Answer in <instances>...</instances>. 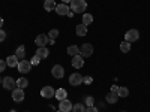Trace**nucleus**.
<instances>
[{
	"instance_id": "aec40b11",
	"label": "nucleus",
	"mask_w": 150,
	"mask_h": 112,
	"mask_svg": "<svg viewBox=\"0 0 150 112\" xmlns=\"http://www.w3.org/2000/svg\"><path fill=\"white\" fill-rule=\"evenodd\" d=\"M68 54L72 55V57L80 55V48H78L77 45H71V46H68Z\"/></svg>"
},
{
	"instance_id": "ddd939ff",
	"label": "nucleus",
	"mask_w": 150,
	"mask_h": 112,
	"mask_svg": "<svg viewBox=\"0 0 150 112\" xmlns=\"http://www.w3.org/2000/svg\"><path fill=\"white\" fill-rule=\"evenodd\" d=\"M48 41H50V39H48L47 34H39V36L35 39V43H36L38 46H45V45L48 43Z\"/></svg>"
},
{
	"instance_id": "f704fd0d",
	"label": "nucleus",
	"mask_w": 150,
	"mask_h": 112,
	"mask_svg": "<svg viewBox=\"0 0 150 112\" xmlns=\"http://www.w3.org/2000/svg\"><path fill=\"white\" fill-rule=\"evenodd\" d=\"M2 27H3V18L0 17V29H2Z\"/></svg>"
},
{
	"instance_id": "1a4fd4ad",
	"label": "nucleus",
	"mask_w": 150,
	"mask_h": 112,
	"mask_svg": "<svg viewBox=\"0 0 150 112\" xmlns=\"http://www.w3.org/2000/svg\"><path fill=\"white\" fill-rule=\"evenodd\" d=\"M72 103L68 100V99H65V100H60V103H59V111H62V112H71L72 111Z\"/></svg>"
},
{
	"instance_id": "9b49d317",
	"label": "nucleus",
	"mask_w": 150,
	"mask_h": 112,
	"mask_svg": "<svg viewBox=\"0 0 150 112\" xmlns=\"http://www.w3.org/2000/svg\"><path fill=\"white\" fill-rule=\"evenodd\" d=\"M83 82V76L80 73H72L71 75V78H69V84L71 85H74V87H77V85H80Z\"/></svg>"
},
{
	"instance_id": "f3484780",
	"label": "nucleus",
	"mask_w": 150,
	"mask_h": 112,
	"mask_svg": "<svg viewBox=\"0 0 150 112\" xmlns=\"http://www.w3.org/2000/svg\"><path fill=\"white\" fill-rule=\"evenodd\" d=\"M54 97L59 99V102H60V100H65V99L68 97V91H66L65 88H59V90H56V96H54Z\"/></svg>"
},
{
	"instance_id": "bb28decb",
	"label": "nucleus",
	"mask_w": 150,
	"mask_h": 112,
	"mask_svg": "<svg viewBox=\"0 0 150 112\" xmlns=\"http://www.w3.org/2000/svg\"><path fill=\"white\" fill-rule=\"evenodd\" d=\"M57 36H59V30L53 29V30H50V33H48V39H56Z\"/></svg>"
},
{
	"instance_id": "6ab92c4d",
	"label": "nucleus",
	"mask_w": 150,
	"mask_h": 112,
	"mask_svg": "<svg viewBox=\"0 0 150 112\" xmlns=\"http://www.w3.org/2000/svg\"><path fill=\"white\" fill-rule=\"evenodd\" d=\"M75 32H77L78 36H86V34H87V26H84V24L81 22V24H78V26H77Z\"/></svg>"
},
{
	"instance_id": "7c9ffc66",
	"label": "nucleus",
	"mask_w": 150,
	"mask_h": 112,
	"mask_svg": "<svg viewBox=\"0 0 150 112\" xmlns=\"http://www.w3.org/2000/svg\"><path fill=\"white\" fill-rule=\"evenodd\" d=\"M6 66H8V64H6V61L0 60V73H2V72H3L5 69H6Z\"/></svg>"
},
{
	"instance_id": "cd10ccee",
	"label": "nucleus",
	"mask_w": 150,
	"mask_h": 112,
	"mask_svg": "<svg viewBox=\"0 0 150 112\" xmlns=\"http://www.w3.org/2000/svg\"><path fill=\"white\" fill-rule=\"evenodd\" d=\"M93 103H95V99H93L92 96L86 97V105H87V106H93Z\"/></svg>"
},
{
	"instance_id": "4be33fe9",
	"label": "nucleus",
	"mask_w": 150,
	"mask_h": 112,
	"mask_svg": "<svg viewBox=\"0 0 150 112\" xmlns=\"http://www.w3.org/2000/svg\"><path fill=\"white\" fill-rule=\"evenodd\" d=\"M29 85V81L26 79V78H20V79H17V87L18 88H26V87Z\"/></svg>"
},
{
	"instance_id": "f03ea898",
	"label": "nucleus",
	"mask_w": 150,
	"mask_h": 112,
	"mask_svg": "<svg viewBox=\"0 0 150 112\" xmlns=\"http://www.w3.org/2000/svg\"><path fill=\"white\" fill-rule=\"evenodd\" d=\"M138 39H140V32L135 30V29H131V30H128L126 33H125V41L126 42H135Z\"/></svg>"
},
{
	"instance_id": "b1692460",
	"label": "nucleus",
	"mask_w": 150,
	"mask_h": 112,
	"mask_svg": "<svg viewBox=\"0 0 150 112\" xmlns=\"http://www.w3.org/2000/svg\"><path fill=\"white\" fill-rule=\"evenodd\" d=\"M120 51L122 52H129L131 51V42H126V41L122 42L120 43Z\"/></svg>"
},
{
	"instance_id": "473e14b6",
	"label": "nucleus",
	"mask_w": 150,
	"mask_h": 112,
	"mask_svg": "<svg viewBox=\"0 0 150 112\" xmlns=\"http://www.w3.org/2000/svg\"><path fill=\"white\" fill-rule=\"evenodd\" d=\"M86 112H99L95 106H87V109H86Z\"/></svg>"
},
{
	"instance_id": "4c0bfd02",
	"label": "nucleus",
	"mask_w": 150,
	"mask_h": 112,
	"mask_svg": "<svg viewBox=\"0 0 150 112\" xmlns=\"http://www.w3.org/2000/svg\"><path fill=\"white\" fill-rule=\"evenodd\" d=\"M57 112H62V111H57Z\"/></svg>"
},
{
	"instance_id": "5701e85b",
	"label": "nucleus",
	"mask_w": 150,
	"mask_h": 112,
	"mask_svg": "<svg viewBox=\"0 0 150 112\" xmlns=\"http://www.w3.org/2000/svg\"><path fill=\"white\" fill-rule=\"evenodd\" d=\"M92 22H93V15H90V14L83 15V24L84 26H89V24H92Z\"/></svg>"
},
{
	"instance_id": "412c9836",
	"label": "nucleus",
	"mask_w": 150,
	"mask_h": 112,
	"mask_svg": "<svg viewBox=\"0 0 150 112\" xmlns=\"http://www.w3.org/2000/svg\"><path fill=\"white\" fill-rule=\"evenodd\" d=\"M15 55L18 57V60H20V58L23 60V57H26V48H24V45H20V46L17 48Z\"/></svg>"
},
{
	"instance_id": "0eeeda50",
	"label": "nucleus",
	"mask_w": 150,
	"mask_h": 112,
	"mask_svg": "<svg viewBox=\"0 0 150 112\" xmlns=\"http://www.w3.org/2000/svg\"><path fill=\"white\" fill-rule=\"evenodd\" d=\"M92 54H93V46L90 43H84L80 48V55L81 57H90Z\"/></svg>"
},
{
	"instance_id": "20e7f679",
	"label": "nucleus",
	"mask_w": 150,
	"mask_h": 112,
	"mask_svg": "<svg viewBox=\"0 0 150 112\" xmlns=\"http://www.w3.org/2000/svg\"><path fill=\"white\" fill-rule=\"evenodd\" d=\"M51 75H53L56 79L63 78V76H65V69H63V66H60V64L53 66V69H51Z\"/></svg>"
},
{
	"instance_id": "a211bd4d",
	"label": "nucleus",
	"mask_w": 150,
	"mask_h": 112,
	"mask_svg": "<svg viewBox=\"0 0 150 112\" xmlns=\"http://www.w3.org/2000/svg\"><path fill=\"white\" fill-rule=\"evenodd\" d=\"M117 100H119V94H117V93L111 91V93L107 94V102H108V103H116Z\"/></svg>"
},
{
	"instance_id": "c756f323",
	"label": "nucleus",
	"mask_w": 150,
	"mask_h": 112,
	"mask_svg": "<svg viewBox=\"0 0 150 112\" xmlns=\"http://www.w3.org/2000/svg\"><path fill=\"white\" fill-rule=\"evenodd\" d=\"M83 82L87 84V85H90V84L93 82V78H92V76H86V78H83Z\"/></svg>"
},
{
	"instance_id": "f8f14e48",
	"label": "nucleus",
	"mask_w": 150,
	"mask_h": 112,
	"mask_svg": "<svg viewBox=\"0 0 150 112\" xmlns=\"http://www.w3.org/2000/svg\"><path fill=\"white\" fill-rule=\"evenodd\" d=\"M83 64H84V57H81V55H75V57H72V66H74L75 69L83 67Z\"/></svg>"
},
{
	"instance_id": "2f4dec72",
	"label": "nucleus",
	"mask_w": 150,
	"mask_h": 112,
	"mask_svg": "<svg viewBox=\"0 0 150 112\" xmlns=\"http://www.w3.org/2000/svg\"><path fill=\"white\" fill-rule=\"evenodd\" d=\"M5 39H6V33H5L2 29H0V42H3Z\"/></svg>"
},
{
	"instance_id": "c85d7f7f",
	"label": "nucleus",
	"mask_w": 150,
	"mask_h": 112,
	"mask_svg": "<svg viewBox=\"0 0 150 112\" xmlns=\"http://www.w3.org/2000/svg\"><path fill=\"white\" fill-rule=\"evenodd\" d=\"M39 60H41V57H38V55L35 54V57L30 60V63H32V64H39Z\"/></svg>"
},
{
	"instance_id": "9d476101",
	"label": "nucleus",
	"mask_w": 150,
	"mask_h": 112,
	"mask_svg": "<svg viewBox=\"0 0 150 112\" xmlns=\"http://www.w3.org/2000/svg\"><path fill=\"white\" fill-rule=\"evenodd\" d=\"M14 93H12V99H14L15 102H23L24 100V91H23V88H17L15 90H12Z\"/></svg>"
},
{
	"instance_id": "e433bc0d",
	"label": "nucleus",
	"mask_w": 150,
	"mask_h": 112,
	"mask_svg": "<svg viewBox=\"0 0 150 112\" xmlns=\"http://www.w3.org/2000/svg\"><path fill=\"white\" fill-rule=\"evenodd\" d=\"M0 84H2V78H0Z\"/></svg>"
},
{
	"instance_id": "a878e982",
	"label": "nucleus",
	"mask_w": 150,
	"mask_h": 112,
	"mask_svg": "<svg viewBox=\"0 0 150 112\" xmlns=\"http://www.w3.org/2000/svg\"><path fill=\"white\" fill-rule=\"evenodd\" d=\"M72 112H86V106L81 103H77L72 106Z\"/></svg>"
},
{
	"instance_id": "4468645a",
	"label": "nucleus",
	"mask_w": 150,
	"mask_h": 112,
	"mask_svg": "<svg viewBox=\"0 0 150 112\" xmlns=\"http://www.w3.org/2000/svg\"><path fill=\"white\" fill-rule=\"evenodd\" d=\"M18 63H20V60H18L17 55H9V57L6 58V64H8L9 67H17Z\"/></svg>"
},
{
	"instance_id": "58836bf2",
	"label": "nucleus",
	"mask_w": 150,
	"mask_h": 112,
	"mask_svg": "<svg viewBox=\"0 0 150 112\" xmlns=\"http://www.w3.org/2000/svg\"><path fill=\"white\" fill-rule=\"evenodd\" d=\"M44 2H45V0H44Z\"/></svg>"
},
{
	"instance_id": "72a5a7b5",
	"label": "nucleus",
	"mask_w": 150,
	"mask_h": 112,
	"mask_svg": "<svg viewBox=\"0 0 150 112\" xmlns=\"http://www.w3.org/2000/svg\"><path fill=\"white\" fill-rule=\"evenodd\" d=\"M111 91L117 93V91H119V87H117V85H112V87H111Z\"/></svg>"
},
{
	"instance_id": "f257e3e1",
	"label": "nucleus",
	"mask_w": 150,
	"mask_h": 112,
	"mask_svg": "<svg viewBox=\"0 0 150 112\" xmlns=\"http://www.w3.org/2000/svg\"><path fill=\"white\" fill-rule=\"evenodd\" d=\"M71 10L74 14H84V10L87 9V2L86 0H71Z\"/></svg>"
},
{
	"instance_id": "393cba45",
	"label": "nucleus",
	"mask_w": 150,
	"mask_h": 112,
	"mask_svg": "<svg viewBox=\"0 0 150 112\" xmlns=\"http://www.w3.org/2000/svg\"><path fill=\"white\" fill-rule=\"evenodd\" d=\"M119 97H126L129 94V90L126 88V87H119V91H117Z\"/></svg>"
},
{
	"instance_id": "c9c22d12",
	"label": "nucleus",
	"mask_w": 150,
	"mask_h": 112,
	"mask_svg": "<svg viewBox=\"0 0 150 112\" xmlns=\"http://www.w3.org/2000/svg\"><path fill=\"white\" fill-rule=\"evenodd\" d=\"M63 3H71V0H62Z\"/></svg>"
},
{
	"instance_id": "6e6552de",
	"label": "nucleus",
	"mask_w": 150,
	"mask_h": 112,
	"mask_svg": "<svg viewBox=\"0 0 150 112\" xmlns=\"http://www.w3.org/2000/svg\"><path fill=\"white\" fill-rule=\"evenodd\" d=\"M59 15H63V17H68L69 12H71V8L66 5V3H62V5H57L56 9H54Z\"/></svg>"
},
{
	"instance_id": "2eb2a0df",
	"label": "nucleus",
	"mask_w": 150,
	"mask_h": 112,
	"mask_svg": "<svg viewBox=\"0 0 150 112\" xmlns=\"http://www.w3.org/2000/svg\"><path fill=\"white\" fill-rule=\"evenodd\" d=\"M36 55H38V57H41V58H47V57L50 55L48 48H45V46H38V49H36Z\"/></svg>"
},
{
	"instance_id": "39448f33",
	"label": "nucleus",
	"mask_w": 150,
	"mask_h": 112,
	"mask_svg": "<svg viewBox=\"0 0 150 112\" xmlns=\"http://www.w3.org/2000/svg\"><path fill=\"white\" fill-rule=\"evenodd\" d=\"M17 67H18L20 73H27L32 69V63H30V61H27V60H20V63H18Z\"/></svg>"
},
{
	"instance_id": "7ed1b4c3",
	"label": "nucleus",
	"mask_w": 150,
	"mask_h": 112,
	"mask_svg": "<svg viewBox=\"0 0 150 112\" xmlns=\"http://www.w3.org/2000/svg\"><path fill=\"white\" fill-rule=\"evenodd\" d=\"M2 84H3V88H6V90H15L17 88V81L14 78H11V76L3 78Z\"/></svg>"
},
{
	"instance_id": "dca6fc26",
	"label": "nucleus",
	"mask_w": 150,
	"mask_h": 112,
	"mask_svg": "<svg viewBox=\"0 0 150 112\" xmlns=\"http://www.w3.org/2000/svg\"><path fill=\"white\" fill-rule=\"evenodd\" d=\"M56 2H54V0H45V2H44V9L47 10V12H51V10H54L56 9Z\"/></svg>"
},
{
	"instance_id": "423d86ee",
	"label": "nucleus",
	"mask_w": 150,
	"mask_h": 112,
	"mask_svg": "<svg viewBox=\"0 0 150 112\" xmlns=\"http://www.w3.org/2000/svg\"><path fill=\"white\" fill-rule=\"evenodd\" d=\"M41 96H42L44 99H51V97L56 96V90L53 88V87L47 85V87H44V88L41 90Z\"/></svg>"
}]
</instances>
